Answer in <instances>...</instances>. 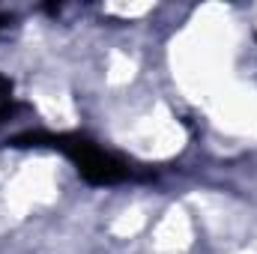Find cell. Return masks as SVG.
<instances>
[{
    "label": "cell",
    "mask_w": 257,
    "mask_h": 254,
    "mask_svg": "<svg viewBox=\"0 0 257 254\" xmlns=\"http://www.w3.org/2000/svg\"><path fill=\"white\" fill-rule=\"evenodd\" d=\"M15 144H30V147H54V150H60L66 153L72 162H75V168H78V174L87 180V183H93V186H117V183H123V180H132V168H128V162L123 159H117L114 153H108V150H102L99 144H93V141H87V138H78V135H21V138H15Z\"/></svg>",
    "instance_id": "1"
}]
</instances>
